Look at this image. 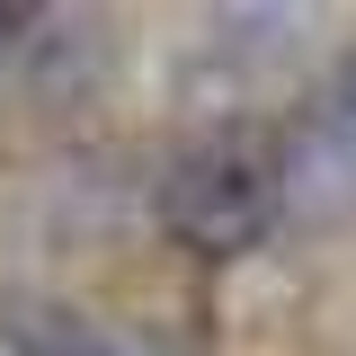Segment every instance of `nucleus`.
<instances>
[{
    "label": "nucleus",
    "mask_w": 356,
    "mask_h": 356,
    "mask_svg": "<svg viewBox=\"0 0 356 356\" xmlns=\"http://www.w3.org/2000/svg\"><path fill=\"white\" fill-rule=\"evenodd\" d=\"M18 356H143L125 330L89 321V312H63V303H36L18 312Z\"/></svg>",
    "instance_id": "3"
},
{
    "label": "nucleus",
    "mask_w": 356,
    "mask_h": 356,
    "mask_svg": "<svg viewBox=\"0 0 356 356\" xmlns=\"http://www.w3.org/2000/svg\"><path fill=\"white\" fill-rule=\"evenodd\" d=\"M285 214V178H276V152L259 134H205L187 143L161 178V222L196 259H241L259 250Z\"/></svg>",
    "instance_id": "1"
},
{
    "label": "nucleus",
    "mask_w": 356,
    "mask_h": 356,
    "mask_svg": "<svg viewBox=\"0 0 356 356\" xmlns=\"http://www.w3.org/2000/svg\"><path fill=\"white\" fill-rule=\"evenodd\" d=\"M285 178V214L294 222H348L356 214V63L339 72V89L312 107L276 152Z\"/></svg>",
    "instance_id": "2"
}]
</instances>
